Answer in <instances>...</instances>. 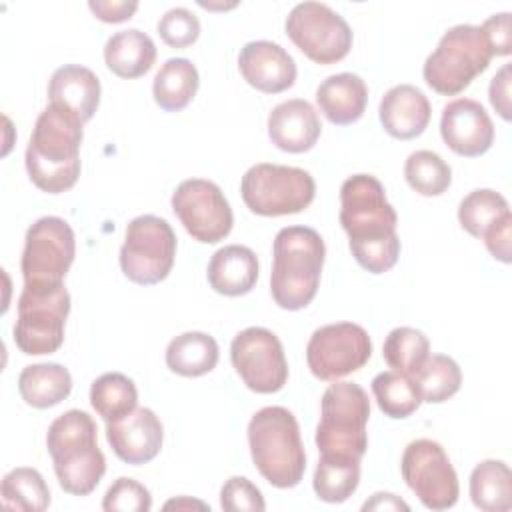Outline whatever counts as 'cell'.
Segmentation results:
<instances>
[{"mask_svg": "<svg viewBox=\"0 0 512 512\" xmlns=\"http://www.w3.org/2000/svg\"><path fill=\"white\" fill-rule=\"evenodd\" d=\"M340 224L348 234L354 260L364 270L382 274L398 262V216L378 178L354 174L344 180L340 188Z\"/></svg>", "mask_w": 512, "mask_h": 512, "instance_id": "6da1fadb", "label": "cell"}, {"mask_svg": "<svg viewBox=\"0 0 512 512\" xmlns=\"http://www.w3.org/2000/svg\"><path fill=\"white\" fill-rule=\"evenodd\" d=\"M82 126L76 116L52 104L40 112L24 156L26 172L36 188L60 194L76 184L84 138Z\"/></svg>", "mask_w": 512, "mask_h": 512, "instance_id": "7a4b0ae2", "label": "cell"}, {"mask_svg": "<svg viewBox=\"0 0 512 512\" xmlns=\"http://www.w3.org/2000/svg\"><path fill=\"white\" fill-rule=\"evenodd\" d=\"M270 292L284 310L306 308L320 284L326 246L322 236L308 226H286L274 238Z\"/></svg>", "mask_w": 512, "mask_h": 512, "instance_id": "3957f363", "label": "cell"}, {"mask_svg": "<svg viewBox=\"0 0 512 512\" xmlns=\"http://www.w3.org/2000/svg\"><path fill=\"white\" fill-rule=\"evenodd\" d=\"M96 432L92 416L76 408L60 414L48 428L46 446L58 484L72 496H88L106 472V458L98 448Z\"/></svg>", "mask_w": 512, "mask_h": 512, "instance_id": "277c9868", "label": "cell"}, {"mask_svg": "<svg viewBox=\"0 0 512 512\" xmlns=\"http://www.w3.org/2000/svg\"><path fill=\"white\" fill-rule=\"evenodd\" d=\"M248 446L258 472L276 488H294L306 470L296 416L284 406L260 408L248 422Z\"/></svg>", "mask_w": 512, "mask_h": 512, "instance_id": "5b68a950", "label": "cell"}, {"mask_svg": "<svg viewBox=\"0 0 512 512\" xmlns=\"http://www.w3.org/2000/svg\"><path fill=\"white\" fill-rule=\"evenodd\" d=\"M368 418L370 400L366 390L354 382L334 380L320 402V422L316 426L320 456L362 460L368 448Z\"/></svg>", "mask_w": 512, "mask_h": 512, "instance_id": "8992f818", "label": "cell"}, {"mask_svg": "<svg viewBox=\"0 0 512 512\" xmlns=\"http://www.w3.org/2000/svg\"><path fill=\"white\" fill-rule=\"evenodd\" d=\"M490 60L480 26L458 24L444 32L436 50L426 58L422 76L434 92L456 96L488 68Z\"/></svg>", "mask_w": 512, "mask_h": 512, "instance_id": "52a82bcc", "label": "cell"}, {"mask_svg": "<svg viewBox=\"0 0 512 512\" xmlns=\"http://www.w3.org/2000/svg\"><path fill=\"white\" fill-rule=\"evenodd\" d=\"M70 312V294L64 282L24 284L18 298L14 342L28 356L54 354L64 342V324Z\"/></svg>", "mask_w": 512, "mask_h": 512, "instance_id": "ba28073f", "label": "cell"}, {"mask_svg": "<svg viewBox=\"0 0 512 512\" xmlns=\"http://www.w3.org/2000/svg\"><path fill=\"white\" fill-rule=\"evenodd\" d=\"M240 194L244 204L258 216H286L298 214L312 204L316 182L302 168L260 162L244 172Z\"/></svg>", "mask_w": 512, "mask_h": 512, "instance_id": "9c48e42d", "label": "cell"}, {"mask_svg": "<svg viewBox=\"0 0 512 512\" xmlns=\"http://www.w3.org/2000/svg\"><path fill=\"white\" fill-rule=\"evenodd\" d=\"M176 256V234L172 226L154 214H142L128 222L120 248V268L128 280L142 286L162 282Z\"/></svg>", "mask_w": 512, "mask_h": 512, "instance_id": "30bf717a", "label": "cell"}, {"mask_svg": "<svg viewBox=\"0 0 512 512\" xmlns=\"http://www.w3.org/2000/svg\"><path fill=\"white\" fill-rule=\"evenodd\" d=\"M400 472L406 486L428 510H448L458 502V476L438 442L428 438L412 440L404 448Z\"/></svg>", "mask_w": 512, "mask_h": 512, "instance_id": "8fae6325", "label": "cell"}, {"mask_svg": "<svg viewBox=\"0 0 512 512\" xmlns=\"http://www.w3.org/2000/svg\"><path fill=\"white\" fill-rule=\"evenodd\" d=\"M286 34L316 64H334L352 48L348 22L322 2H300L286 18Z\"/></svg>", "mask_w": 512, "mask_h": 512, "instance_id": "7c38bea8", "label": "cell"}, {"mask_svg": "<svg viewBox=\"0 0 512 512\" xmlns=\"http://www.w3.org/2000/svg\"><path fill=\"white\" fill-rule=\"evenodd\" d=\"M76 256L70 224L58 216L38 218L26 232L20 270L24 284L62 282Z\"/></svg>", "mask_w": 512, "mask_h": 512, "instance_id": "4fadbf2b", "label": "cell"}, {"mask_svg": "<svg viewBox=\"0 0 512 512\" xmlns=\"http://www.w3.org/2000/svg\"><path fill=\"white\" fill-rule=\"evenodd\" d=\"M372 356L368 332L354 322H336L312 332L306 346L310 372L324 382H334L360 370Z\"/></svg>", "mask_w": 512, "mask_h": 512, "instance_id": "5bb4252c", "label": "cell"}, {"mask_svg": "<svg viewBox=\"0 0 512 512\" xmlns=\"http://www.w3.org/2000/svg\"><path fill=\"white\" fill-rule=\"evenodd\" d=\"M172 210L186 232L204 244L224 240L234 224L232 208L218 184L204 178L180 182L172 194Z\"/></svg>", "mask_w": 512, "mask_h": 512, "instance_id": "9a60e30c", "label": "cell"}, {"mask_svg": "<svg viewBox=\"0 0 512 512\" xmlns=\"http://www.w3.org/2000/svg\"><path fill=\"white\" fill-rule=\"evenodd\" d=\"M230 360L252 392L272 394L282 390L288 380L282 342L268 328L250 326L238 332L230 344Z\"/></svg>", "mask_w": 512, "mask_h": 512, "instance_id": "2e32d148", "label": "cell"}, {"mask_svg": "<svg viewBox=\"0 0 512 512\" xmlns=\"http://www.w3.org/2000/svg\"><path fill=\"white\" fill-rule=\"evenodd\" d=\"M440 136L458 156L476 158L490 150L494 142V124L480 102L472 98H456L442 110Z\"/></svg>", "mask_w": 512, "mask_h": 512, "instance_id": "e0dca14e", "label": "cell"}, {"mask_svg": "<svg viewBox=\"0 0 512 512\" xmlns=\"http://www.w3.org/2000/svg\"><path fill=\"white\" fill-rule=\"evenodd\" d=\"M106 438L122 462L138 466L158 456L164 428L150 408H134L126 416L106 422Z\"/></svg>", "mask_w": 512, "mask_h": 512, "instance_id": "ac0fdd59", "label": "cell"}, {"mask_svg": "<svg viewBox=\"0 0 512 512\" xmlns=\"http://www.w3.org/2000/svg\"><path fill=\"white\" fill-rule=\"evenodd\" d=\"M238 68L244 80L266 94L288 90L296 82L294 58L276 42L254 40L244 44L238 56Z\"/></svg>", "mask_w": 512, "mask_h": 512, "instance_id": "d6986e66", "label": "cell"}, {"mask_svg": "<svg viewBox=\"0 0 512 512\" xmlns=\"http://www.w3.org/2000/svg\"><path fill=\"white\" fill-rule=\"evenodd\" d=\"M322 132L314 106L302 98L280 102L268 116V136L272 144L290 154L314 148Z\"/></svg>", "mask_w": 512, "mask_h": 512, "instance_id": "ffe728a7", "label": "cell"}, {"mask_svg": "<svg viewBox=\"0 0 512 512\" xmlns=\"http://www.w3.org/2000/svg\"><path fill=\"white\" fill-rule=\"evenodd\" d=\"M48 100L52 106L88 122L100 104L98 76L80 64H64L54 70L48 82Z\"/></svg>", "mask_w": 512, "mask_h": 512, "instance_id": "44dd1931", "label": "cell"}, {"mask_svg": "<svg viewBox=\"0 0 512 512\" xmlns=\"http://www.w3.org/2000/svg\"><path fill=\"white\" fill-rule=\"evenodd\" d=\"M378 116L392 138L412 140L426 130L432 108L422 90L412 84H398L382 96Z\"/></svg>", "mask_w": 512, "mask_h": 512, "instance_id": "7402d4cb", "label": "cell"}, {"mask_svg": "<svg viewBox=\"0 0 512 512\" xmlns=\"http://www.w3.org/2000/svg\"><path fill=\"white\" fill-rule=\"evenodd\" d=\"M368 102L366 82L352 72L332 74L320 82L316 104L320 112L336 126H348L362 118Z\"/></svg>", "mask_w": 512, "mask_h": 512, "instance_id": "603a6c76", "label": "cell"}, {"mask_svg": "<svg viewBox=\"0 0 512 512\" xmlns=\"http://www.w3.org/2000/svg\"><path fill=\"white\" fill-rule=\"evenodd\" d=\"M258 280V258L248 246L230 244L216 250L208 262V284L224 296H244Z\"/></svg>", "mask_w": 512, "mask_h": 512, "instance_id": "cb8c5ba5", "label": "cell"}, {"mask_svg": "<svg viewBox=\"0 0 512 512\" xmlns=\"http://www.w3.org/2000/svg\"><path fill=\"white\" fill-rule=\"evenodd\" d=\"M156 60V46L152 38L138 30L128 28L112 34L104 46V62L110 72L120 78L144 76Z\"/></svg>", "mask_w": 512, "mask_h": 512, "instance_id": "d4e9b609", "label": "cell"}, {"mask_svg": "<svg viewBox=\"0 0 512 512\" xmlns=\"http://www.w3.org/2000/svg\"><path fill=\"white\" fill-rule=\"evenodd\" d=\"M18 390L28 406L40 410L50 408L68 398L72 376L68 368L56 362L30 364L18 376Z\"/></svg>", "mask_w": 512, "mask_h": 512, "instance_id": "484cf974", "label": "cell"}, {"mask_svg": "<svg viewBox=\"0 0 512 512\" xmlns=\"http://www.w3.org/2000/svg\"><path fill=\"white\" fill-rule=\"evenodd\" d=\"M218 342L206 332H184L170 340L166 366L180 376L196 378L212 372L218 364Z\"/></svg>", "mask_w": 512, "mask_h": 512, "instance_id": "4316f807", "label": "cell"}, {"mask_svg": "<svg viewBox=\"0 0 512 512\" xmlns=\"http://www.w3.org/2000/svg\"><path fill=\"white\" fill-rule=\"evenodd\" d=\"M200 76L188 58L166 60L154 76V102L166 112L184 110L196 96Z\"/></svg>", "mask_w": 512, "mask_h": 512, "instance_id": "83f0119b", "label": "cell"}, {"mask_svg": "<svg viewBox=\"0 0 512 512\" xmlns=\"http://www.w3.org/2000/svg\"><path fill=\"white\" fill-rule=\"evenodd\" d=\"M470 498L484 512L512 508V472L502 460H484L470 474Z\"/></svg>", "mask_w": 512, "mask_h": 512, "instance_id": "f1b7e54d", "label": "cell"}, {"mask_svg": "<svg viewBox=\"0 0 512 512\" xmlns=\"http://www.w3.org/2000/svg\"><path fill=\"white\" fill-rule=\"evenodd\" d=\"M360 484V460L342 456H320L314 470V492L322 502H346Z\"/></svg>", "mask_w": 512, "mask_h": 512, "instance_id": "f546056e", "label": "cell"}, {"mask_svg": "<svg viewBox=\"0 0 512 512\" xmlns=\"http://www.w3.org/2000/svg\"><path fill=\"white\" fill-rule=\"evenodd\" d=\"M90 404L104 422L122 418L138 404L136 384L120 372H106L92 382Z\"/></svg>", "mask_w": 512, "mask_h": 512, "instance_id": "4dcf8cb0", "label": "cell"}, {"mask_svg": "<svg viewBox=\"0 0 512 512\" xmlns=\"http://www.w3.org/2000/svg\"><path fill=\"white\" fill-rule=\"evenodd\" d=\"M4 506L20 512H42L50 506V490L42 474L34 468L20 466L4 474L0 486Z\"/></svg>", "mask_w": 512, "mask_h": 512, "instance_id": "1f68e13d", "label": "cell"}, {"mask_svg": "<svg viewBox=\"0 0 512 512\" xmlns=\"http://www.w3.org/2000/svg\"><path fill=\"white\" fill-rule=\"evenodd\" d=\"M372 394L378 408L388 418L396 420L414 414L422 402L414 378L396 370L376 374L372 380Z\"/></svg>", "mask_w": 512, "mask_h": 512, "instance_id": "d6a6232c", "label": "cell"}, {"mask_svg": "<svg viewBox=\"0 0 512 512\" xmlns=\"http://www.w3.org/2000/svg\"><path fill=\"white\" fill-rule=\"evenodd\" d=\"M422 402L440 404L452 398L462 386V370L450 356L432 354L412 376Z\"/></svg>", "mask_w": 512, "mask_h": 512, "instance_id": "836d02e7", "label": "cell"}, {"mask_svg": "<svg viewBox=\"0 0 512 512\" xmlns=\"http://www.w3.org/2000/svg\"><path fill=\"white\" fill-rule=\"evenodd\" d=\"M510 214L506 198L490 188H478L466 194L458 206L460 226L474 238H482L486 230Z\"/></svg>", "mask_w": 512, "mask_h": 512, "instance_id": "e575fe53", "label": "cell"}, {"mask_svg": "<svg viewBox=\"0 0 512 512\" xmlns=\"http://www.w3.org/2000/svg\"><path fill=\"white\" fill-rule=\"evenodd\" d=\"M382 356L392 370L414 376L416 370L430 356V342L422 330L398 326L386 336Z\"/></svg>", "mask_w": 512, "mask_h": 512, "instance_id": "d590c367", "label": "cell"}, {"mask_svg": "<svg viewBox=\"0 0 512 512\" xmlns=\"http://www.w3.org/2000/svg\"><path fill=\"white\" fill-rule=\"evenodd\" d=\"M404 178L420 196H440L452 182V170L440 154L432 150H416L406 158Z\"/></svg>", "mask_w": 512, "mask_h": 512, "instance_id": "8d00e7d4", "label": "cell"}, {"mask_svg": "<svg viewBox=\"0 0 512 512\" xmlns=\"http://www.w3.org/2000/svg\"><path fill=\"white\" fill-rule=\"evenodd\" d=\"M152 508V496L144 484L134 478L120 476L106 490L102 500L104 512H148Z\"/></svg>", "mask_w": 512, "mask_h": 512, "instance_id": "74e56055", "label": "cell"}, {"mask_svg": "<svg viewBox=\"0 0 512 512\" xmlns=\"http://www.w3.org/2000/svg\"><path fill=\"white\" fill-rule=\"evenodd\" d=\"M156 28L160 38L172 48H188L200 36V20L188 8H170Z\"/></svg>", "mask_w": 512, "mask_h": 512, "instance_id": "f35d334b", "label": "cell"}, {"mask_svg": "<svg viewBox=\"0 0 512 512\" xmlns=\"http://www.w3.org/2000/svg\"><path fill=\"white\" fill-rule=\"evenodd\" d=\"M220 506L226 512H262L266 502L262 492L244 476H232L220 490Z\"/></svg>", "mask_w": 512, "mask_h": 512, "instance_id": "ab89813d", "label": "cell"}, {"mask_svg": "<svg viewBox=\"0 0 512 512\" xmlns=\"http://www.w3.org/2000/svg\"><path fill=\"white\" fill-rule=\"evenodd\" d=\"M480 32L490 48L492 56H508L512 52V34H510V14L500 12L492 14L480 26Z\"/></svg>", "mask_w": 512, "mask_h": 512, "instance_id": "60d3db41", "label": "cell"}, {"mask_svg": "<svg viewBox=\"0 0 512 512\" xmlns=\"http://www.w3.org/2000/svg\"><path fill=\"white\" fill-rule=\"evenodd\" d=\"M510 82H512V66L504 64L494 78L490 80V88H488V98L490 104L494 106V110L504 118L510 120L512 118V108H510Z\"/></svg>", "mask_w": 512, "mask_h": 512, "instance_id": "b9f144b4", "label": "cell"}, {"mask_svg": "<svg viewBox=\"0 0 512 512\" xmlns=\"http://www.w3.org/2000/svg\"><path fill=\"white\" fill-rule=\"evenodd\" d=\"M510 234H512V214L504 216L498 224H494L490 230H486V234L482 236L488 252L508 264L510 262Z\"/></svg>", "mask_w": 512, "mask_h": 512, "instance_id": "7bdbcfd3", "label": "cell"}, {"mask_svg": "<svg viewBox=\"0 0 512 512\" xmlns=\"http://www.w3.org/2000/svg\"><path fill=\"white\" fill-rule=\"evenodd\" d=\"M88 8L92 10V14L96 18H100L102 22H110V24H118L124 22L128 18H132V14L138 10V2H126V0H90Z\"/></svg>", "mask_w": 512, "mask_h": 512, "instance_id": "ee69618b", "label": "cell"}, {"mask_svg": "<svg viewBox=\"0 0 512 512\" xmlns=\"http://www.w3.org/2000/svg\"><path fill=\"white\" fill-rule=\"evenodd\" d=\"M362 510L368 512V510H404L408 512L410 506L400 500L396 494H390V492H376L370 500H366L362 504Z\"/></svg>", "mask_w": 512, "mask_h": 512, "instance_id": "f6af8a7d", "label": "cell"}, {"mask_svg": "<svg viewBox=\"0 0 512 512\" xmlns=\"http://www.w3.org/2000/svg\"><path fill=\"white\" fill-rule=\"evenodd\" d=\"M194 508V506H200V508H208L204 502H196V500H188V498H178V500H170L164 504V508Z\"/></svg>", "mask_w": 512, "mask_h": 512, "instance_id": "bcb514c9", "label": "cell"}]
</instances>
